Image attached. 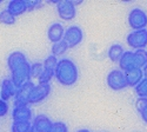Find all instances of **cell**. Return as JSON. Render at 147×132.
<instances>
[{
  "instance_id": "cell-20",
  "label": "cell",
  "mask_w": 147,
  "mask_h": 132,
  "mask_svg": "<svg viewBox=\"0 0 147 132\" xmlns=\"http://www.w3.org/2000/svg\"><path fill=\"white\" fill-rule=\"evenodd\" d=\"M69 49L68 45L66 44V41L63 39V40H60L58 43H54L52 45V56L54 57H60V56H63L67 52V50Z\"/></svg>"
},
{
  "instance_id": "cell-4",
  "label": "cell",
  "mask_w": 147,
  "mask_h": 132,
  "mask_svg": "<svg viewBox=\"0 0 147 132\" xmlns=\"http://www.w3.org/2000/svg\"><path fill=\"white\" fill-rule=\"evenodd\" d=\"M128 25L132 31L145 30L147 27V13L139 7L132 8L128 13Z\"/></svg>"
},
{
  "instance_id": "cell-5",
  "label": "cell",
  "mask_w": 147,
  "mask_h": 132,
  "mask_svg": "<svg viewBox=\"0 0 147 132\" xmlns=\"http://www.w3.org/2000/svg\"><path fill=\"white\" fill-rule=\"evenodd\" d=\"M106 81H107L108 87L113 91H121L125 87H127L125 72L121 71L120 68H114L109 72L107 74Z\"/></svg>"
},
{
  "instance_id": "cell-6",
  "label": "cell",
  "mask_w": 147,
  "mask_h": 132,
  "mask_svg": "<svg viewBox=\"0 0 147 132\" xmlns=\"http://www.w3.org/2000/svg\"><path fill=\"white\" fill-rule=\"evenodd\" d=\"M126 41L129 47L136 51L141 50L147 47V28L145 30H138V31H132L128 33Z\"/></svg>"
},
{
  "instance_id": "cell-8",
  "label": "cell",
  "mask_w": 147,
  "mask_h": 132,
  "mask_svg": "<svg viewBox=\"0 0 147 132\" xmlns=\"http://www.w3.org/2000/svg\"><path fill=\"white\" fill-rule=\"evenodd\" d=\"M57 12L63 20L69 21L76 18L77 7L76 4L71 1V0H63V1H59L57 4Z\"/></svg>"
},
{
  "instance_id": "cell-29",
  "label": "cell",
  "mask_w": 147,
  "mask_h": 132,
  "mask_svg": "<svg viewBox=\"0 0 147 132\" xmlns=\"http://www.w3.org/2000/svg\"><path fill=\"white\" fill-rule=\"evenodd\" d=\"M141 70H142V73H144V77H145V78H147V64H146V65H145V66H144V67H142Z\"/></svg>"
},
{
  "instance_id": "cell-15",
  "label": "cell",
  "mask_w": 147,
  "mask_h": 132,
  "mask_svg": "<svg viewBox=\"0 0 147 132\" xmlns=\"http://www.w3.org/2000/svg\"><path fill=\"white\" fill-rule=\"evenodd\" d=\"M125 77H126L127 86L136 87L138 84L141 81V79L144 78V73H142V70L141 68L134 67V68L128 70V71L125 72Z\"/></svg>"
},
{
  "instance_id": "cell-3",
  "label": "cell",
  "mask_w": 147,
  "mask_h": 132,
  "mask_svg": "<svg viewBox=\"0 0 147 132\" xmlns=\"http://www.w3.org/2000/svg\"><path fill=\"white\" fill-rule=\"evenodd\" d=\"M51 93V84L50 83H38L35 84L32 91L27 97V103L30 104H38L44 102Z\"/></svg>"
},
{
  "instance_id": "cell-28",
  "label": "cell",
  "mask_w": 147,
  "mask_h": 132,
  "mask_svg": "<svg viewBox=\"0 0 147 132\" xmlns=\"http://www.w3.org/2000/svg\"><path fill=\"white\" fill-rule=\"evenodd\" d=\"M140 116H141V119L144 120V123H146V124H147V109H146L144 112H141V113H140Z\"/></svg>"
},
{
  "instance_id": "cell-10",
  "label": "cell",
  "mask_w": 147,
  "mask_h": 132,
  "mask_svg": "<svg viewBox=\"0 0 147 132\" xmlns=\"http://www.w3.org/2000/svg\"><path fill=\"white\" fill-rule=\"evenodd\" d=\"M17 91H18V86L12 81V79L5 78L1 81V85H0V99L7 102L11 98H14Z\"/></svg>"
},
{
  "instance_id": "cell-2",
  "label": "cell",
  "mask_w": 147,
  "mask_h": 132,
  "mask_svg": "<svg viewBox=\"0 0 147 132\" xmlns=\"http://www.w3.org/2000/svg\"><path fill=\"white\" fill-rule=\"evenodd\" d=\"M54 77L63 86H73L79 79V70L77 64L69 58H63L58 60Z\"/></svg>"
},
{
  "instance_id": "cell-23",
  "label": "cell",
  "mask_w": 147,
  "mask_h": 132,
  "mask_svg": "<svg viewBox=\"0 0 147 132\" xmlns=\"http://www.w3.org/2000/svg\"><path fill=\"white\" fill-rule=\"evenodd\" d=\"M138 97H147V78H142L141 81L134 87Z\"/></svg>"
},
{
  "instance_id": "cell-11",
  "label": "cell",
  "mask_w": 147,
  "mask_h": 132,
  "mask_svg": "<svg viewBox=\"0 0 147 132\" xmlns=\"http://www.w3.org/2000/svg\"><path fill=\"white\" fill-rule=\"evenodd\" d=\"M32 110L28 105L14 106L12 110V118L13 122H31L32 120Z\"/></svg>"
},
{
  "instance_id": "cell-1",
  "label": "cell",
  "mask_w": 147,
  "mask_h": 132,
  "mask_svg": "<svg viewBox=\"0 0 147 132\" xmlns=\"http://www.w3.org/2000/svg\"><path fill=\"white\" fill-rule=\"evenodd\" d=\"M7 67L11 72V79L18 89L27 80H31V64L26 56L20 51H14L7 57Z\"/></svg>"
},
{
  "instance_id": "cell-22",
  "label": "cell",
  "mask_w": 147,
  "mask_h": 132,
  "mask_svg": "<svg viewBox=\"0 0 147 132\" xmlns=\"http://www.w3.org/2000/svg\"><path fill=\"white\" fill-rule=\"evenodd\" d=\"M57 64H58V58L54 57V56H48L45 60L42 62V66H44V70H47V71H51V72H54L55 71V67H57Z\"/></svg>"
},
{
  "instance_id": "cell-13",
  "label": "cell",
  "mask_w": 147,
  "mask_h": 132,
  "mask_svg": "<svg viewBox=\"0 0 147 132\" xmlns=\"http://www.w3.org/2000/svg\"><path fill=\"white\" fill-rule=\"evenodd\" d=\"M65 27L61 25L60 22H54L48 27L47 30V38L50 41H52V44L58 43L60 40L64 39V34H65Z\"/></svg>"
},
{
  "instance_id": "cell-7",
  "label": "cell",
  "mask_w": 147,
  "mask_h": 132,
  "mask_svg": "<svg viewBox=\"0 0 147 132\" xmlns=\"http://www.w3.org/2000/svg\"><path fill=\"white\" fill-rule=\"evenodd\" d=\"M64 40L66 41V44L68 45L69 49L77 47L84 40V31L77 25H72L65 30Z\"/></svg>"
},
{
  "instance_id": "cell-14",
  "label": "cell",
  "mask_w": 147,
  "mask_h": 132,
  "mask_svg": "<svg viewBox=\"0 0 147 132\" xmlns=\"http://www.w3.org/2000/svg\"><path fill=\"white\" fill-rule=\"evenodd\" d=\"M7 9L11 14H13L17 18L18 16H21L25 12L30 11V5L26 0H12L7 5Z\"/></svg>"
},
{
  "instance_id": "cell-16",
  "label": "cell",
  "mask_w": 147,
  "mask_h": 132,
  "mask_svg": "<svg viewBox=\"0 0 147 132\" xmlns=\"http://www.w3.org/2000/svg\"><path fill=\"white\" fill-rule=\"evenodd\" d=\"M118 64L120 66V70L124 71V72L137 67L136 66V59H134V51H125L122 53Z\"/></svg>"
},
{
  "instance_id": "cell-25",
  "label": "cell",
  "mask_w": 147,
  "mask_h": 132,
  "mask_svg": "<svg viewBox=\"0 0 147 132\" xmlns=\"http://www.w3.org/2000/svg\"><path fill=\"white\" fill-rule=\"evenodd\" d=\"M48 132H68V126L64 122H53Z\"/></svg>"
},
{
  "instance_id": "cell-24",
  "label": "cell",
  "mask_w": 147,
  "mask_h": 132,
  "mask_svg": "<svg viewBox=\"0 0 147 132\" xmlns=\"http://www.w3.org/2000/svg\"><path fill=\"white\" fill-rule=\"evenodd\" d=\"M44 71L42 63H34L31 65V78H36L38 79Z\"/></svg>"
},
{
  "instance_id": "cell-27",
  "label": "cell",
  "mask_w": 147,
  "mask_h": 132,
  "mask_svg": "<svg viewBox=\"0 0 147 132\" xmlns=\"http://www.w3.org/2000/svg\"><path fill=\"white\" fill-rule=\"evenodd\" d=\"M9 111V106L7 102L0 99V117H5Z\"/></svg>"
},
{
  "instance_id": "cell-17",
  "label": "cell",
  "mask_w": 147,
  "mask_h": 132,
  "mask_svg": "<svg viewBox=\"0 0 147 132\" xmlns=\"http://www.w3.org/2000/svg\"><path fill=\"white\" fill-rule=\"evenodd\" d=\"M125 52L124 47H122L120 44H113L108 47V51H107V56L109 58V60L113 62V63H118L120 60V58L122 56V53Z\"/></svg>"
},
{
  "instance_id": "cell-26",
  "label": "cell",
  "mask_w": 147,
  "mask_h": 132,
  "mask_svg": "<svg viewBox=\"0 0 147 132\" xmlns=\"http://www.w3.org/2000/svg\"><path fill=\"white\" fill-rule=\"evenodd\" d=\"M136 107L139 113L144 112L147 109V97H138L136 102Z\"/></svg>"
},
{
  "instance_id": "cell-12",
  "label": "cell",
  "mask_w": 147,
  "mask_h": 132,
  "mask_svg": "<svg viewBox=\"0 0 147 132\" xmlns=\"http://www.w3.org/2000/svg\"><path fill=\"white\" fill-rule=\"evenodd\" d=\"M53 122L46 114H38L32 122V132H48Z\"/></svg>"
},
{
  "instance_id": "cell-21",
  "label": "cell",
  "mask_w": 147,
  "mask_h": 132,
  "mask_svg": "<svg viewBox=\"0 0 147 132\" xmlns=\"http://www.w3.org/2000/svg\"><path fill=\"white\" fill-rule=\"evenodd\" d=\"M16 20H17L16 17L13 14H11L7 8L0 11V22L1 24H5V25H13Z\"/></svg>"
},
{
  "instance_id": "cell-30",
  "label": "cell",
  "mask_w": 147,
  "mask_h": 132,
  "mask_svg": "<svg viewBox=\"0 0 147 132\" xmlns=\"http://www.w3.org/2000/svg\"><path fill=\"white\" fill-rule=\"evenodd\" d=\"M77 132H91V131L87 130V129H80V130H78Z\"/></svg>"
},
{
  "instance_id": "cell-19",
  "label": "cell",
  "mask_w": 147,
  "mask_h": 132,
  "mask_svg": "<svg viewBox=\"0 0 147 132\" xmlns=\"http://www.w3.org/2000/svg\"><path fill=\"white\" fill-rule=\"evenodd\" d=\"M11 132H32V122H13Z\"/></svg>"
},
{
  "instance_id": "cell-9",
  "label": "cell",
  "mask_w": 147,
  "mask_h": 132,
  "mask_svg": "<svg viewBox=\"0 0 147 132\" xmlns=\"http://www.w3.org/2000/svg\"><path fill=\"white\" fill-rule=\"evenodd\" d=\"M35 84L32 80H27L26 83H24L18 89L17 94L14 95V106H20V105H28L27 103V97L32 89L34 87Z\"/></svg>"
},
{
  "instance_id": "cell-18",
  "label": "cell",
  "mask_w": 147,
  "mask_h": 132,
  "mask_svg": "<svg viewBox=\"0 0 147 132\" xmlns=\"http://www.w3.org/2000/svg\"><path fill=\"white\" fill-rule=\"evenodd\" d=\"M134 59H136V66L139 68H142L147 64V50H136L134 51Z\"/></svg>"
}]
</instances>
